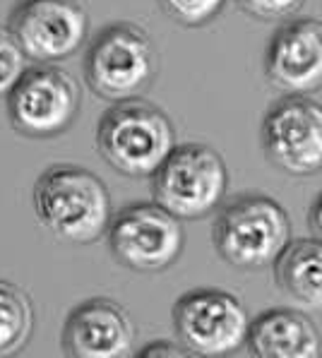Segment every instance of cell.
Wrapping results in <instances>:
<instances>
[{
	"mask_svg": "<svg viewBox=\"0 0 322 358\" xmlns=\"http://www.w3.org/2000/svg\"><path fill=\"white\" fill-rule=\"evenodd\" d=\"M108 248L132 272H164L181 257L186 231L181 219L157 202H132L108 224Z\"/></svg>",
	"mask_w": 322,
	"mask_h": 358,
	"instance_id": "8",
	"label": "cell"
},
{
	"mask_svg": "<svg viewBox=\"0 0 322 358\" xmlns=\"http://www.w3.org/2000/svg\"><path fill=\"white\" fill-rule=\"evenodd\" d=\"M241 10L265 22H284L301 13L305 0H236Z\"/></svg>",
	"mask_w": 322,
	"mask_h": 358,
	"instance_id": "18",
	"label": "cell"
},
{
	"mask_svg": "<svg viewBox=\"0 0 322 358\" xmlns=\"http://www.w3.org/2000/svg\"><path fill=\"white\" fill-rule=\"evenodd\" d=\"M60 341L72 358H125L132 354L135 324L120 303L97 296L72 308Z\"/></svg>",
	"mask_w": 322,
	"mask_h": 358,
	"instance_id": "12",
	"label": "cell"
},
{
	"mask_svg": "<svg viewBox=\"0 0 322 358\" xmlns=\"http://www.w3.org/2000/svg\"><path fill=\"white\" fill-rule=\"evenodd\" d=\"M176 147L171 118L142 96L115 101L102 115L97 150L120 176L149 178Z\"/></svg>",
	"mask_w": 322,
	"mask_h": 358,
	"instance_id": "2",
	"label": "cell"
},
{
	"mask_svg": "<svg viewBox=\"0 0 322 358\" xmlns=\"http://www.w3.org/2000/svg\"><path fill=\"white\" fill-rule=\"evenodd\" d=\"M274 282L281 291L310 310H322V241H288L272 264Z\"/></svg>",
	"mask_w": 322,
	"mask_h": 358,
	"instance_id": "14",
	"label": "cell"
},
{
	"mask_svg": "<svg viewBox=\"0 0 322 358\" xmlns=\"http://www.w3.org/2000/svg\"><path fill=\"white\" fill-rule=\"evenodd\" d=\"M246 346L258 358H315L322 339L305 313L291 308H270L248 324Z\"/></svg>",
	"mask_w": 322,
	"mask_h": 358,
	"instance_id": "13",
	"label": "cell"
},
{
	"mask_svg": "<svg viewBox=\"0 0 322 358\" xmlns=\"http://www.w3.org/2000/svg\"><path fill=\"white\" fill-rule=\"evenodd\" d=\"M34 329L31 301L20 286L0 279V358L24 349Z\"/></svg>",
	"mask_w": 322,
	"mask_h": 358,
	"instance_id": "15",
	"label": "cell"
},
{
	"mask_svg": "<svg viewBox=\"0 0 322 358\" xmlns=\"http://www.w3.org/2000/svg\"><path fill=\"white\" fill-rule=\"evenodd\" d=\"M82 70L87 87L104 101L142 96L159 70L157 46L142 27L115 22L92 38Z\"/></svg>",
	"mask_w": 322,
	"mask_h": 358,
	"instance_id": "3",
	"label": "cell"
},
{
	"mask_svg": "<svg viewBox=\"0 0 322 358\" xmlns=\"http://www.w3.org/2000/svg\"><path fill=\"white\" fill-rule=\"evenodd\" d=\"M265 157L288 176H315L322 171V103L308 94H284L262 118Z\"/></svg>",
	"mask_w": 322,
	"mask_h": 358,
	"instance_id": "9",
	"label": "cell"
},
{
	"mask_svg": "<svg viewBox=\"0 0 322 358\" xmlns=\"http://www.w3.org/2000/svg\"><path fill=\"white\" fill-rule=\"evenodd\" d=\"M149 178L154 202L181 222L209 217L221 207L229 188L224 157L200 142L176 145Z\"/></svg>",
	"mask_w": 322,
	"mask_h": 358,
	"instance_id": "5",
	"label": "cell"
},
{
	"mask_svg": "<svg viewBox=\"0 0 322 358\" xmlns=\"http://www.w3.org/2000/svg\"><path fill=\"white\" fill-rule=\"evenodd\" d=\"M265 77L281 94L322 90V22L313 17L284 22L265 51Z\"/></svg>",
	"mask_w": 322,
	"mask_h": 358,
	"instance_id": "11",
	"label": "cell"
},
{
	"mask_svg": "<svg viewBox=\"0 0 322 358\" xmlns=\"http://www.w3.org/2000/svg\"><path fill=\"white\" fill-rule=\"evenodd\" d=\"M135 356H140V358H164V356H190L188 354L183 346H174L171 341H164V339H157V341H152V344H147L144 349L137 351Z\"/></svg>",
	"mask_w": 322,
	"mask_h": 358,
	"instance_id": "19",
	"label": "cell"
},
{
	"mask_svg": "<svg viewBox=\"0 0 322 358\" xmlns=\"http://www.w3.org/2000/svg\"><path fill=\"white\" fill-rule=\"evenodd\" d=\"M212 241L224 262L236 269L272 267L291 241L286 209L267 195H241L219 209Z\"/></svg>",
	"mask_w": 322,
	"mask_h": 358,
	"instance_id": "4",
	"label": "cell"
},
{
	"mask_svg": "<svg viewBox=\"0 0 322 358\" xmlns=\"http://www.w3.org/2000/svg\"><path fill=\"white\" fill-rule=\"evenodd\" d=\"M308 227L313 231L315 238L322 241V192L313 200V207H310V214H308Z\"/></svg>",
	"mask_w": 322,
	"mask_h": 358,
	"instance_id": "20",
	"label": "cell"
},
{
	"mask_svg": "<svg viewBox=\"0 0 322 358\" xmlns=\"http://www.w3.org/2000/svg\"><path fill=\"white\" fill-rule=\"evenodd\" d=\"M31 205L43 227L75 245L97 243L111 224V195L104 180L72 164H58L38 176Z\"/></svg>",
	"mask_w": 322,
	"mask_h": 358,
	"instance_id": "1",
	"label": "cell"
},
{
	"mask_svg": "<svg viewBox=\"0 0 322 358\" xmlns=\"http://www.w3.org/2000/svg\"><path fill=\"white\" fill-rule=\"evenodd\" d=\"M8 118L24 137L63 135L80 113V85L53 63L27 68L8 92Z\"/></svg>",
	"mask_w": 322,
	"mask_h": 358,
	"instance_id": "6",
	"label": "cell"
},
{
	"mask_svg": "<svg viewBox=\"0 0 322 358\" xmlns=\"http://www.w3.org/2000/svg\"><path fill=\"white\" fill-rule=\"evenodd\" d=\"M8 31L34 63H58L82 48L90 17L77 0H20L8 20Z\"/></svg>",
	"mask_w": 322,
	"mask_h": 358,
	"instance_id": "10",
	"label": "cell"
},
{
	"mask_svg": "<svg viewBox=\"0 0 322 358\" xmlns=\"http://www.w3.org/2000/svg\"><path fill=\"white\" fill-rule=\"evenodd\" d=\"M248 310L236 296L219 289H195L174 306V329L190 356H231L246 346Z\"/></svg>",
	"mask_w": 322,
	"mask_h": 358,
	"instance_id": "7",
	"label": "cell"
},
{
	"mask_svg": "<svg viewBox=\"0 0 322 358\" xmlns=\"http://www.w3.org/2000/svg\"><path fill=\"white\" fill-rule=\"evenodd\" d=\"M27 70V58L10 36V31L0 29V96H8L22 73Z\"/></svg>",
	"mask_w": 322,
	"mask_h": 358,
	"instance_id": "17",
	"label": "cell"
},
{
	"mask_svg": "<svg viewBox=\"0 0 322 358\" xmlns=\"http://www.w3.org/2000/svg\"><path fill=\"white\" fill-rule=\"evenodd\" d=\"M161 13L181 27H204L224 10L226 0H157Z\"/></svg>",
	"mask_w": 322,
	"mask_h": 358,
	"instance_id": "16",
	"label": "cell"
}]
</instances>
